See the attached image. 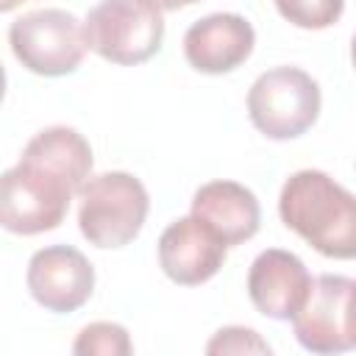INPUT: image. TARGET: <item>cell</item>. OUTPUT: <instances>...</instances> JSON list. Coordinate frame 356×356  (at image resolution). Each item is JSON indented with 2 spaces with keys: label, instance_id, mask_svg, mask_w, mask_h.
<instances>
[{
  "label": "cell",
  "instance_id": "ffe728a7",
  "mask_svg": "<svg viewBox=\"0 0 356 356\" xmlns=\"http://www.w3.org/2000/svg\"><path fill=\"white\" fill-rule=\"evenodd\" d=\"M350 64L356 70V33H353V42H350Z\"/></svg>",
  "mask_w": 356,
  "mask_h": 356
},
{
  "label": "cell",
  "instance_id": "d6986e66",
  "mask_svg": "<svg viewBox=\"0 0 356 356\" xmlns=\"http://www.w3.org/2000/svg\"><path fill=\"white\" fill-rule=\"evenodd\" d=\"M19 3H25V0H0V11H11V8L19 6Z\"/></svg>",
  "mask_w": 356,
  "mask_h": 356
},
{
  "label": "cell",
  "instance_id": "3957f363",
  "mask_svg": "<svg viewBox=\"0 0 356 356\" xmlns=\"http://www.w3.org/2000/svg\"><path fill=\"white\" fill-rule=\"evenodd\" d=\"M78 189L44 164L19 159L0 178V222L8 234L36 236L56 231Z\"/></svg>",
  "mask_w": 356,
  "mask_h": 356
},
{
  "label": "cell",
  "instance_id": "6da1fadb",
  "mask_svg": "<svg viewBox=\"0 0 356 356\" xmlns=\"http://www.w3.org/2000/svg\"><path fill=\"white\" fill-rule=\"evenodd\" d=\"M278 217L320 256L356 259V195L323 170L292 172L278 195Z\"/></svg>",
  "mask_w": 356,
  "mask_h": 356
},
{
  "label": "cell",
  "instance_id": "2e32d148",
  "mask_svg": "<svg viewBox=\"0 0 356 356\" xmlns=\"http://www.w3.org/2000/svg\"><path fill=\"white\" fill-rule=\"evenodd\" d=\"M270 350L273 348L259 337V331L245 328V325H225L206 345V353H211V356H220V353H270Z\"/></svg>",
  "mask_w": 356,
  "mask_h": 356
},
{
  "label": "cell",
  "instance_id": "ba28073f",
  "mask_svg": "<svg viewBox=\"0 0 356 356\" xmlns=\"http://www.w3.org/2000/svg\"><path fill=\"white\" fill-rule=\"evenodd\" d=\"M353 278L348 275H317L312 289L292 317L295 339L309 353H348L353 350L348 328V300Z\"/></svg>",
  "mask_w": 356,
  "mask_h": 356
},
{
  "label": "cell",
  "instance_id": "8992f818",
  "mask_svg": "<svg viewBox=\"0 0 356 356\" xmlns=\"http://www.w3.org/2000/svg\"><path fill=\"white\" fill-rule=\"evenodd\" d=\"M83 39L100 58L134 67L161 50L164 17L136 0H100L83 19Z\"/></svg>",
  "mask_w": 356,
  "mask_h": 356
},
{
  "label": "cell",
  "instance_id": "e0dca14e",
  "mask_svg": "<svg viewBox=\"0 0 356 356\" xmlns=\"http://www.w3.org/2000/svg\"><path fill=\"white\" fill-rule=\"evenodd\" d=\"M136 3H142V6H150V8H156V11H178V8H186V6H195V3H200V0H136Z\"/></svg>",
  "mask_w": 356,
  "mask_h": 356
},
{
  "label": "cell",
  "instance_id": "ac0fdd59",
  "mask_svg": "<svg viewBox=\"0 0 356 356\" xmlns=\"http://www.w3.org/2000/svg\"><path fill=\"white\" fill-rule=\"evenodd\" d=\"M348 328H350V339L356 348V281L350 286V300H348Z\"/></svg>",
  "mask_w": 356,
  "mask_h": 356
},
{
  "label": "cell",
  "instance_id": "8fae6325",
  "mask_svg": "<svg viewBox=\"0 0 356 356\" xmlns=\"http://www.w3.org/2000/svg\"><path fill=\"white\" fill-rule=\"evenodd\" d=\"M312 281L314 278L295 253L267 248L253 259L248 270V298L256 312L284 323L298 314L312 289Z\"/></svg>",
  "mask_w": 356,
  "mask_h": 356
},
{
  "label": "cell",
  "instance_id": "277c9868",
  "mask_svg": "<svg viewBox=\"0 0 356 356\" xmlns=\"http://www.w3.org/2000/svg\"><path fill=\"white\" fill-rule=\"evenodd\" d=\"M320 83L300 67H273L248 89V117L259 134L275 142L303 136L320 117Z\"/></svg>",
  "mask_w": 356,
  "mask_h": 356
},
{
  "label": "cell",
  "instance_id": "5b68a950",
  "mask_svg": "<svg viewBox=\"0 0 356 356\" xmlns=\"http://www.w3.org/2000/svg\"><path fill=\"white\" fill-rule=\"evenodd\" d=\"M8 44L14 58L28 72L44 78L72 75L89 50L83 22L64 8H36L19 14L8 25Z\"/></svg>",
  "mask_w": 356,
  "mask_h": 356
},
{
  "label": "cell",
  "instance_id": "4fadbf2b",
  "mask_svg": "<svg viewBox=\"0 0 356 356\" xmlns=\"http://www.w3.org/2000/svg\"><path fill=\"white\" fill-rule=\"evenodd\" d=\"M28 161L44 164L53 172L64 175L78 192L81 186L92 178V167H95V156H92V145L86 142V136L70 125H50L36 131L28 145L22 147V156Z\"/></svg>",
  "mask_w": 356,
  "mask_h": 356
},
{
  "label": "cell",
  "instance_id": "5bb4252c",
  "mask_svg": "<svg viewBox=\"0 0 356 356\" xmlns=\"http://www.w3.org/2000/svg\"><path fill=\"white\" fill-rule=\"evenodd\" d=\"M72 353H78V356H131L134 342H131L125 325L97 320L78 331V337L72 342Z\"/></svg>",
  "mask_w": 356,
  "mask_h": 356
},
{
  "label": "cell",
  "instance_id": "9a60e30c",
  "mask_svg": "<svg viewBox=\"0 0 356 356\" xmlns=\"http://www.w3.org/2000/svg\"><path fill=\"white\" fill-rule=\"evenodd\" d=\"M278 14L303 31H325L339 22L345 0H275Z\"/></svg>",
  "mask_w": 356,
  "mask_h": 356
},
{
  "label": "cell",
  "instance_id": "7c38bea8",
  "mask_svg": "<svg viewBox=\"0 0 356 356\" xmlns=\"http://www.w3.org/2000/svg\"><path fill=\"white\" fill-rule=\"evenodd\" d=\"M189 214L200 220L228 248L253 239L261 225V206L253 189L225 178L197 186V192L192 195Z\"/></svg>",
  "mask_w": 356,
  "mask_h": 356
},
{
  "label": "cell",
  "instance_id": "52a82bcc",
  "mask_svg": "<svg viewBox=\"0 0 356 356\" xmlns=\"http://www.w3.org/2000/svg\"><path fill=\"white\" fill-rule=\"evenodd\" d=\"M25 284L42 309L53 314H70L92 298L95 267L72 245H47L31 256Z\"/></svg>",
  "mask_w": 356,
  "mask_h": 356
},
{
  "label": "cell",
  "instance_id": "30bf717a",
  "mask_svg": "<svg viewBox=\"0 0 356 356\" xmlns=\"http://www.w3.org/2000/svg\"><path fill=\"white\" fill-rule=\"evenodd\" d=\"M159 267L178 286H200L225 264L228 245L217 239L200 220L178 217L159 236Z\"/></svg>",
  "mask_w": 356,
  "mask_h": 356
},
{
  "label": "cell",
  "instance_id": "7a4b0ae2",
  "mask_svg": "<svg viewBox=\"0 0 356 356\" xmlns=\"http://www.w3.org/2000/svg\"><path fill=\"white\" fill-rule=\"evenodd\" d=\"M78 200V228L83 239L100 250L131 245L142 234L150 211L145 184L125 170L92 175L81 186Z\"/></svg>",
  "mask_w": 356,
  "mask_h": 356
},
{
  "label": "cell",
  "instance_id": "9c48e42d",
  "mask_svg": "<svg viewBox=\"0 0 356 356\" xmlns=\"http://www.w3.org/2000/svg\"><path fill=\"white\" fill-rule=\"evenodd\" d=\"M256 47L253 25L234 11H214L184 33V58L203 75H225L242 67Z\"/></svg>",
  "mask_w": 356,
  "mask_h": 356
}]
</instances>
